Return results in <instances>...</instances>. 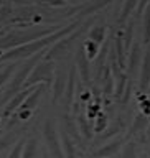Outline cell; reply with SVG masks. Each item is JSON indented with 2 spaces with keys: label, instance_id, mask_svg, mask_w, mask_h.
<instances>
[{
  "label": "cell",
  "instance_id": "cell-8",
  "mask_svg": "<svg viewBox=\"0 0 150 158\" xmlns=\"http://www.w3.org/2000/svg\"><path fill=\"white\" fill-rule=\"evenodd\" d=\"M76 66L69 68L68 73V82H66V89H64V96H63V106H64V114H71V107L74 104V87H76Z\"/></svg>",
  "mask_w": 150,
  "mask_h": 158
},
{
  "label": "cell",
  "instance_id": "cell-20",
  "mask_svg": "<svg viewBox=\"0 0 150 158\" xmlns=\"http://www.w3.org/2000/svg\"><path fill=\"white\" fill-rule=\"evenodd\" d=\"M88 40H91L99 46H102L104 41H106V27L102 23L99 25H94V27L89 30V35H88Z\"/></svg>",
  "mask_w": 150,
  "mask_h": 158
},
{
  "label": "cell",
  "instance_id": "cell-15",
  "mask_svg": "<svg viewBox=\"0 0 150 158\" xmlns=\"http://www.w3.org/2000/svg\"><path fill=\"white\" fill-rule=\"evenodd\" d=\"M99 82H101V92L107 97H111L114 94V89H116V82H114V76L111 73V68H109V64H106V68H104L102 71V76L99 79Z\"/></svg>",
  "mask_w": 150,
  "mask_h": 158
},
{
  "label": "cell",
  "instance_id": "cell-9",
  "mask_svg": "<svg viewBox=\"0 0 150 158\" xmlns=\"http://www.w3.org/2000/svg\"><path fill=\"white\" fill-rule=\"evenodd\" d=\"M74 66H76L79 77L84 86H89V81H91V66H89V59L84 53V48L79 46L76 51V61H74Z\"/></svg>",
  "mask_w": 150,
  "mask_h": 158
},
{
  "label": "cell",
  "instance_id": "cell-24",
  "mask_svg": "<svg viewBox=\"0 0 150 158\" xmlns=\"http://www.w3.org/2000/svg\"><path fill=\"white\" fill-rule=\"evenodd\" d=\"M83 48H84V53H86L89 61H91V59H96L97 54H99V49H101V46L96 44L94 41H91V40H86V41L83 43Z\"/></svg>",
  "mask_w": 150,
  "mask_h": 158
},
{
  "label": "cell",
  "instance_id": "cell-7",
  "mask_svg": "<svg viewBox=\"0 0 150 158\" xmlns=\"http://www.w3.org/2000/svg\"><path fill=\"white\" fill-rule=\"evenodd\" d=\"M68 76L63 71V68L59 66L54 69V76H53V87H51V102L58 104L64 96V89H66Z\"/></svg>",
  "mask_w": 150,
  "mask_h": 158
},
{
  "label": "cell",
  "instance_id": "cell-22",
  "mask_svg": "<svg viewBox=\"0 0 150 158\" xmlns=\"http://www.w3.org/2000/svg\"><path fill=\"white\" fill-rule=\"evenodd\" d=\"M142 40H144V44L150 46V2L147 3V8L144 12V18H142Z\"/></svg>",
  "mask_w": 150,
  "mask_h": 158
},
{
  "label": "cell",
  "instance_id": "cell-26",
  "mask_svg": "<svg viewBox=\"0 0 150 158\" xmlns=\"http://www.w3.org/2000/svg\"><path fill=\"white\" fill-rule=\"evenodd\" d=\"M106 128H107V115L101 112V114L97 115V118L94 120V127H92V130H94V133H101L102 130L106 132Z\"/></svg>",
  "mask_w": 150,
  "mask_h": 158
},
{
  "label": "cell",
  "instance_id": "cell-18",
  "mask_svg": "<svg viewBox=\"0 0 150 158\" xmlns=\"http://www.w3.org/2000/svg\"><path fill=\"white\" fill-rule=\"evenodd\" d=\"M61 137H59V140H61V147H63V153L66 158H76V143L73 142V138L68 135V132L61 128Z\"/></svg>",
  "mask_w": 150,
  "mask_h": 158
},
{
  "label": "cell",
  "instance_id": "cell-27",
  "mask_svg": "<svg viewBox=\"0 0 150 158\" xmlns=\"http://www.w3.org/2000/svg\"><path fill=\"white\" fill-rule=\"evenodd\" d=\"M25 138L22 137L20 140L15 143V145L12 147V150H10V153L7 155V158H22V153H23V148H25Z\"/></svg>",
  "mask_w": 150,
  "mask_h": 158
},
{
  "label": "cell",
  "instance_id": "cell-25",
  "mask_svg": "<svg viewBox=\"0 0 150 158\" xmlns=\"http://www.w3.org/2000/svg\"><path fill=\"white\" fill-rule=\"evenodd\" d=\"M121 158H137V143L134 140H129L122 148Z\"/></svg>",
  "mask_w": 150,
  "mask_h": 158
},
{
  "label": "cell",
  "instance_id": "cell-11",
  "mask_svg": "<svg viewBox=\"0 0 150 158\" xmlns=\"http://www.w3.org/2000/svg\"><path fill=\"white\" fill-rule=\"evenodd\" d=\"M112 49L116 51V58H117L119 66L126 71L127 69V51H126V46H124V28H119L117 33L114 35Z\"/></svg>",
  "mask_w": 150,
  "mask_h": 158
},
{
  "label": "cell",
  "instance_id": "cell-17",
  "mask_svg": "<svg viewBox=\"0 0 150 158\" xmlns=\"http://www.w3.org/2000/svg\"><path fill=\"white\" fill-rule=\"evenodd\" d=\"M137 3L139 2H124L121 5V12H119V18H117L121 28L126 27V25L129 23V20L132 18V15H134V12H135V8H137Z\"/></svg>",
  "mask_w": 150,
  "mask_h": 158
},
{
  "label": "cell",
  "instance_id": "cell-5",
  "mask_svg": "<svg viewBox=\"0 0 150 158\" xmlns=\"http://www.w3.org/2000/svg\"><path fill=\"white\" fill-rule=\"evenodd\" d=\"M86 25H89V22H86L84 25H81L78 30H74L73 33H69L68 36L61 38L59 41H56L53 44L49 49H46V54H45V59H48V61H56L58 58H63V54L68 51L69 48H71V44L76 41V38L79 35H83L86 31Z\"/></svg>",
  "mask_w": 150,
  "mask_h": 158
},
{
  "label": "cell",
  "instance_id": "cell-10",
  "mask_svg": "<svg viewBox=\"0 0 150 158\" xmlns=\"http://www.w3.org/2000/svg\"><path fill=\"white\" fill-rule=\"evenodd\" d=\"M36 87V86H35ZM35 87H28V89H23V91H20L15 97H12L10 101L5 104V107H3V112H2V117L3 118H8L10 115H13L15 112L18 110L20 107H22V104L27 101V97L35 91Z\"/></svg>",
  "mask_w": 150,
  "mask_h": 158
},
{
  "label": "cell",
  "instance_id": "cell-13",
  "mask_svg": "<svg viewBox=\"0 0 150 158\" xmlns=\"http://www.w3.org/2000/svg\"><path fill=\"white\" fill-rule=\"evenodd\" d=\"M142 46L139 41H134L131 51H129V63H127V73L129 76H135L137 69L142 64Z\"/></svg>",
  "mask_w": 150,
  "mask_h": 158
},
{
  "label": "cell",
  "instance_id": "cell-2",
  "mask_svg": "<svg viewBox=\"0 0 150 158\" xmlns=\"http://www.w3.org/2000/svg\"><path fill=\"white\" fill-rule=\"evenodd\" d=\"M45 54H46V49H45V51L36 53L35 56L28 58L23 64H20V66H18V71L15 73L13 77L8 81L7 87H5L3 91L0 92V104H7L10 99L15 97L20 91H23V86H25V82H27L30 73H32L33 68L45 58Z\"/></svg>",
  "mask_w": 150,
  "mask_h": 158
},
{
  "label": "cell",
  "instance_id": "cell-16",
  "mask_svg": "<svg viewBox=\"0 0 150 158\" xmlns=\"http://www.w3.org/2000/svg\"><path fill=\"white\" fill-rule=\"evenodd\" d=\"M76 123H78V130H79V133H81V137L84 138V140H91L94 130H92L91 123H89V118H88L86 114L79 112L76 115Z\"/></svg>",
  "mask_w": 150,
  "mask_h": 158
},
{
  "label": "cell",
  "instance_id": "cell-21",
  "mask_svg": "<svg viewBox=\"0 0 150 158\" xmlns=\"http://www.w3.org/2000/svg\"><path fill=\"white\" fill-rule=\"evenodd\" d=\"M20 138H22V135H20L18 130H10L7 133H3V135L0 137V153H2L5 148H8L10 145L13 147Z\"/></svg>",
  "mask_w": 150,
  "mask_h": 158
},
{
  "label": "cell",
  "instance_id": "cell-12",
  "mask_svg": "<svg viewBox=\"0 0 150 158\" xmlns=\"http://www.w3.org/2000/svg\"><path fill=\"white\" fill-rule=\"evenodd\" d=\"M139 87L140 92L145 94L150 89V46L145 49L140 64V76H139Z\"/></svg>",
  "mask_w": 150,
  "mask_h": 158
},
{
  "label": "cell",
  "instance_id": "cell-31",
  "mask_svg": "<svg viewBox=\"0 0 150 158\" xmlns=\"http://www.w3.org/2000/svg\"><path fill=\"white\" fill-rule=\"evenodd\" d=\"M147 158H150V148H148V152H147Z\"/></svg>",
  "mask_w": 150,
  "mask_h": 158
},
{
  "label": "cell",
  "instance_id": "cell-28",
  "mask_svg": "<svg viewBox=\"0 0 150 158\" xmlns=\"http://www.w3.org/2000/svg\"><path fill=\"white\" fill-rule=\"evenodd\" d=\"M15 66H17V63H12V64H8V66L5 68L2 73H0V89H2L5 84H7V81H10V79H12V74H13V71H15Z\"/></svg>",
  "mask_w": 150,
  "mask_h": 158
},
{
  "label": "cell",
  "instance_id": "cell-1",
  "mask_svg": "<svg viewBox=\"0 0 150 158\" xmlns=\"http://www.w3.org/2000/svg\"><path fill=\"white\" fill-rule=\"evenodd\" d=\"M61 28H64L63 25H48V27H30L28 30H13V31H8L7 35H3L0 38V54L12 49V48L38 41V40H43L46 36H51V35L58 33Z\"/></svg>",
  "mask_w": 150,
  "mask_h": 158
},
{
  "label": "cell",
  "instance_id": "cell-19",
  "mask_svg": "<svg viewBox=\"0 0 150 158\" xmlns=\"http://www.w3.org/2000/svg\"><path fill=\"white\" fill-rule=\"evenodd\" d=\"M124 127H126V122H124L122 117H119V118H116V120H112V123L106 128L104 135H101V140H107V138H111V137L116 138L117 133H122V132H124Z\"/></svg>",
  "mask_w": 150,
  "mask_h": 158
},
{
  "label": "cell",
  "instance_id": "cell-6",
  "mask_svg": "<svg viewBox=\"0 0 150 158\" xmlns=\"http://www.w3.org/2000/svg\"><path fill=\"white\" fill-rule=\"evenodd\" d=\"M127 143V138L126 135H117L116 138H112V140L106 142L104 145L97 147L96 150L91 153V158H111L114 156L116 153L121 150V148Z\"/></svg>",
  "mask_w": 150,
  "mask_h": 158
},
{
  "label": "cell",
  "instance_id": "cell-30",
  "mask_svg": "<svg viewBox=\"0 0 150 158\" xmlns=\"http://www.w3.org/2000/svg\"><path fill=\"white\" fill-rule=\"evenodd\" d=\"M132 91H134V84H132V79H129V82H127V86H126V91H124V94H122V99H121V104H126L129 102V99H131V96H132Z\"/></svg>",
  "mask_w": 150,
  "mask_h": 158
},
{
  "label": "cell",
  "instance_id": "cell-4",
  "mask_svg": "<svg viewBox=\"0 0 150 158\" xmlns=\"http://www.w3.org/2000/svg\"><path fill=\"white\" fill-rule=\"evenodd\" d=\"M43 138L46 143V148L49 152V155L53 158H66L63 153L61 140H59V133L56 130V123L53 118H46L43 123Z\"/></svg>",
  "mask_w": 150,
  "mask_h": 158
},
{
  "label": "cell",
  "instance_id": "cell-29",
  "mask_svg": "<svg viewBox=\"0 0 150 158\" xmlns=\"http://www.w3.org/2000/svg\"><path fill=\"white\" fill-rule=\"evenodd\" d=\"M139 101H140V109H142L140 112L150 117V97H147V94H142V96L139 97Z\"/></svg>",
  "mask_w": 150,
  "mask_h": 158
},
{
  "label": "cell",
  "instance_id": "cell-23",
  "mask_svg": "<svg viewBox=\"0 0 150 158\" xmlns=\"http://www.w3.org/2000/svg\"><path fill=\"white\" fill-rule=\"evenodd\" d=\"M36 152H38V140L35 137H32L25 142L22 158H36Z\"/></svg>",
  "mask_w": 150,
  "mask_h": 158
},
{
  "label": "cell",
  "instance_id": "cell-14",
  "mask_svg": "<svg viewBox=\"0 0 150 158\" xmlns=\"http://www.w3.org/2000/svg\"><path fill=\"white\" fill-rule=\"evenodd\" d=\"M148 122H150L148 115H145V114H142V112H139L137 115L134 117L131 128L127 130V135H126L127 142H129V138L135 137V135H139V133H142L144 130H145V128H147V125H148Z\"/></svg>",
  "mask_w": 150,
  "mask_h": 158
},
{
  "label": "cell",
  "instance_id": "cell-3",
  "mask_svg": "<svg viewBox=\"0 0 150 158\" xmlns=\"http://www.w3.org/2000/svg\"><path fill=\"white\" fill-rule=\"evenodd\" d=\"M54 61H48V59H41L36 66L33 68V71L30 73V76L25 82L23 89H28V87H35V86H40V84H49V81H53V76H54Z\"/></svg>",
  "mask_w": 150,
  "mask_h": 158
}]
</instances>
